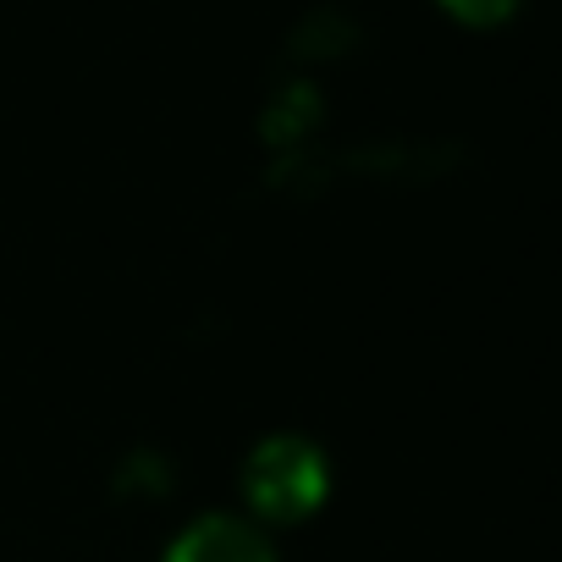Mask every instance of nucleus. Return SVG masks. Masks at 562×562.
Segmentation results:
<instances>
[{"label":"nucleus","mask_w":562,"mask_h":562,"mask_svg":"<svg viewBox=\"0 0 562 562\" xmlns=\"http://www.w3.org/2000/svg\"><path fill=\"white\" fill-rule=\"evenodd\" d=\"M160 562H276V546H270V535L254 518L215 513V518H193L166 546Z\"/></svg>","instance_id":"obj_2"},{"label":"nucleus","mask_w":562,"mask_h":562,"mask_svg":"<svg viewBox=\"0 0 562 562\" xmlns=\"http://www.w3.org/2000/svg\"><path fill=\"white\" fill-rule=\"evenodd\" d=\"M331 485V463L310 436H270L243 463L248 513L265 524H304Z\"/></svg>","instance_id":"obj_1"},{"label":"nucleus","mask_w":562,"mask_h":562,"mask_svg":"<svg viewBox=\"0 0 562 562\" xmlns=\"http://www.w3.org/2000/svg\"><path fill=\"white\" fill-rule=\"evenodd\" d=\"M441 7H447L458 23L485 29V23H507V18L518 12V0H441Z\"/></svg>","instance_id":"obj_3"}]
</instances>
